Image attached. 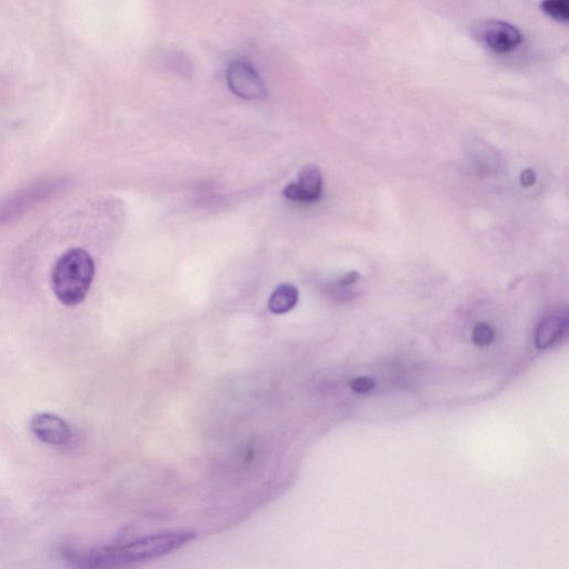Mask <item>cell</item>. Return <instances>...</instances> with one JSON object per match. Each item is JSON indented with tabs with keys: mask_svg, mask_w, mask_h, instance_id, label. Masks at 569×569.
Here are the masks:
<instances>
[{
	"mask_svg": "<svg viewBox=\"0 0 569 569\" xmlns=\"http://www.w3.org/2000/svg\"><path fill=\"white\" fill-rule=\"evenodd\" d=\"M472 339L473 343L478 347L489 346L495 339L494 329L487 323H477L474 327Z\"/></svg>",
	"mask_w": 569,
	"mask_h": 569,
	"instance_id": "30bf717a",
	"label": "cell"
},
{
	"mask_svg": "<svg viewBox=\"0 0 569 569\" xmlns=\"http://www.w3.org/2000/svg\"><path fill=\"white\" fill-rule=\"evenodd\" d=\"M351 388L356 393L365 394L375 388V381L372 377H358L351 383Z\"/></svg>",
	"mask_w": 569,
	"mask_h": 569,
	"instance_id": "8fae6325",
	"label": "cell"
},
{
	"mask_svg": "<svg viewBox=\"0 0 569 569\" xmlns=\"http://www.w3.org/2000/svg\"><path fill=\"white\" fill-rule=\"evenodd\" d=\"M94 259L83 248H72L58 258L52 285L58 301L66 306H77L85 301L94 281Z\"/></svg>",
	"mask_w": 569,
	"mask_h": 569,
	"instance_id": "7a4b0ae2",
	"label": "cell"
},
{
	"mask_svg": "<svg viewBox=\"0 0 569 569\" xmlns=\"http://www.w3.org/2000/svg\"><path fill=\"white\" fill-rule=\"evenodd\" d=\"M194 538V534L188 532L166 533L88 551L67 548L63 555L73 569H126L171 554Z\"/></svg>",
	"mask_w": 569,
	"mask_h": 569,
	"instance_id": "6da1fadb",
	"label": "cell"
},
{
	"mask_svg": "<svg viewBox=\"0 0 569 569\" xmlns=\"http://www.w3.org/2000/svg\"><path fill=\"white\" fill-rule=\"evenodd\" d=\"M226 83L235 95L244 99H261L267 95L263 78L246 61H234L228 65Z\"/></svg>",
	"mask_w": 569,
	"mask_h": 569,
	"instance_id": "277c9868",
	"label": "cell"
},
{
	"mask_svg": "<svg viewBox=\"0 0 569 569\" xmlns=\"http://www.w3.org/2000/svg\"><path fill=\"white\" fill-rule=\"evenodd\" d=\"M536 183V173L532 168H527L521 174V184L525 187H531Z\"/></svg>",
	"mask_w": 569,
	"mask_h": 569,
	"instance_id": "7c38bea8",
	"label": "cell"
},
{
	"mask_svg": "<svg viewBox=\"0 0 569 569\" xmlns=\"http://www.w3.org/2000/svg\"><path fill=\"white\" fill-rule=\"evenodd\" d=\"M543 11L559 22H567L569 18V4L567 0H547L541 4Z\"/></svg>",
	"mask_w": 569,
	"mask_h": 569,
	"instance_id": "9c48e42d",
	"label": "cell"
},
{
	"mask_svg": "<svg viewBox=\"0 0 569 569\" xmlns=\"http://www.w3.org/2000/svg\"><path fill=\"white\" fill-rule=\"evenodd\" d=\"M474 34L484 46L501 54L512 52L523 41V35L517 27L496 19L479 23L475 26Z\"/></svg>",
	"mask_w": 569,
	"mask_h": 569,
	"instance_id": "3957f363",
	"label": "cell"
},
{
	"mask_svg": "<svg viewBox=\"0 0 569 569\" xmlns=\"http://www.w3.org/2000/svg\"><path fill=\"white\" fill-rule=\"evenodd\" d=\"M283 194L293 202L311 204L318 201L323 194V175L321 169L314 164L302 168L296 182L287 185Z\"/></svg>",
	"mask_w": 569,
	"mask_h": 569,
	"instance_id": "8992f818",
	"label": "cell"
},
{
	"mask_svg": "<svg viewBox=\"0 0 569 569\" xmlns=\"http://www.w3.org/2000/svg\"><path fill=\"white\" fill-rule=\"evenodd\" d=\"M358 278H359L358 273H356V272L349 273L341 279V282H339V285H341L343 287L353 285L358 281Z\"/></svg>",
	"mask_w": 569,
	"mask_h": 569,
	"instance_id": "4fadbf2b",
	"label": "cell"
},
{
	"mask_svg": "<svg viewBox=\"0 0 569 569\" xmlns=\"http://www.w3.org/2000/svg\"><path fill=\"white\" fill-rule=\"evenodd\" d=\"M568 332V319L565 316H551L539 324L535 343L538 349H547L563 341Z\"/></svg>",
	"mask_w": 569,
	"mask_h": 569,
	"instance_id": "52a82bcc",
	"label": "cell"
},
{
	"mask_svg": "<svg viewBox=\"0 0 569 569\" xmlns=\"http://www.w3.org/2000/svg\"><path fill=\"white\" fill-rule=\"evenodd\" d=\"M299 294L293 285L283 284L278 286L271 298H269V311L276 315L291 312L298 303Z\"/></svg>",
	"mask_w": 569,
	"mask_h": 569,
	"instance_id": "ba28073f",
	"label": "cell"
},
{
	"mask_svg": "<svg viewBox=\"0 0 569 569\" xmlns=\"http://www.w3.org/2000/svg\"><path fill=\"white\" fill-rule=\"evenodd\" d=\"M29 426H31V431L38 441L46 445L63 447L72 441L71 427L56 414H36L31 419Z\"/></svg>",
	"mask_w": 569,
	"mask_h": 569,
	"instance_id": "5b68a950",
	"label": "cell"
}]
</instances>
